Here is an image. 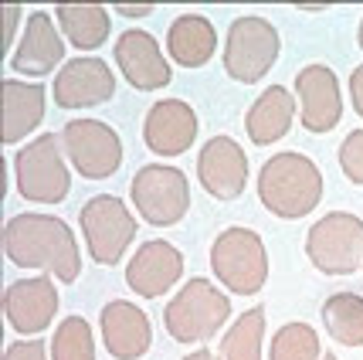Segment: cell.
I'll list each match as a JSON object with an SVG mask.
<instances>
[{
    "label": "cell",
    "mask_w": 363,
    "mask_h": 360,
    "mask_svg": "<svg viewBox=\"0 0 363 360\" xmlns=\"http://www.w3.org/2000/svg\"><path fill=\"white\" fill-rule=\"evenodd\" d=\"M4 251L17 268L55 272L58 282H75L82 272V251L75 231L55 214L24 211L14 214L4 228Z\"/></svg>",
    "instance_id": "1"
},
{
    "label": "cell",
    "mask_w": 363,
    "mask_h": 360,
    "mask_svg": "<svg viewBox=\"0 0 363 360\" xmlns=\"http://www.w3.org/2000/svg\"><path fill=\"white\" fill-rule=\"evenodd\" d=\"M255 187H258V201L269 214L282 221H296L319 207L326 180H323V170L316 167L313 157L296 153V150H282L262 163Z\"/></svg>",
    "instance_id": "2"
},
{
    "label": "cell",
    "mask_w": 363,
    "mask_h": 360,
    "mask_svg": "<svg viewBox=\"0 0 363 360\" xmlns=\"http://www.w3.org/2000/svg\"><path fill=\"white\" fill-rule=\"evenodd\" d=\"M228 320H231V299L207 279L184 282L180 293L163 310V327L170 333V340L184 347L214 340Z\"/></svg>",
    "instance_id": "3"
},
{
    "label": "cell",
    "mask_w": 363,
    "mask_h": 360,
    "mask_svg": "<svg viewBox=\"0 0 363 360\" xmlns=\"http://www.w3.org/2000/svg\"><path fill=\"white\" fill-rule=\"evenodd\" d=\"M211 268L228 293L235 296H255L265 289L272 272L269 249L258 231L252 228H224L211 245Z\"/></svg>",
    "instance_id": "4"
},
{
    "label": "cell",
    "mask_w": 363,
    "mask_h": 360,
    "mask_svg": "<svg viewBox=\"0 0 363 360\" xmlns=\"http://www.w3.org/2000/svg\"><path fill=\"white\" fill-rule=\"evenodd\" d=\"M282 51V38L275 31L269 17L262 14H245L235 17L231 28L224 34V51L221 65L228 79L241 82V85H255L272 72V65L279 62Z\"/></svg>",
    "instance_id": "5"
},
{
    "label": "cell",
    "mask_w": 363,
    "mask_h": 360,
    "mask_svg": "<svg viewBox=\"0 0 363 360\" xmlns=\"http://www.w3.org/2000/svg\"><path fill=\"white\" fill-rule=\"evenodd\" d=\"M14 184L24 201L62 204L72 190V173H68L62 136L41 133L38 140L21 146L14 153Z\"/></svg>",
    "instance_id": "6"
},
{
    "label": "cell",
    "mask_w": 363,
    "mask_h": 360,
    "mask_svg": "<svg viewBox=\"0 0 363 360\" xmlns=\"http://www.w3.org/2000/svg\"><path fill=\"white\" fill-rule=\"evenodd\" d=\"M79 224H82V238H85V249L92 255L95 266H119L123 255L129 251V245L136 241V218L129 211L126 201H119L116 194H95L82 204L79 211Z\"/></svg>",
    "instance_id": "7"
},
{
    "label": "cell",
    "mask_w": 363,
    "mask_h": 360,
    "mask_svg": "<svg viewBox=\"0 0 363 360\" xmlns=\"http://www.w3.org/2000/svg\"><path fill=\"white\" fill-rule=\"evenodd\" d=\"M129 197L136 214L153 228H174L190 211V180L180 167L146 163L129 180Z\"/></svg>",
    "instance_id": "8"
},
{
    "label": "cell",
    "mask_w": 363,
    "mask_h": 360,
    "mask_svg": "<svg viewBox=\"0 0 363 360\" xmlns=\"http://www.w3.org/2000/svg\"><path fill=\"white\" fill-rule=\"evenodd\" d=\"M306 255L323 276H353L363 266V221L330 211L306 231Z\"/></svg>",
    "instance_id": "9"
},
{
    "label": "cell",
    "mask_w": 363,
    "mask_h": 360,
    "mask_svg": "<svg viewBox=\"0 0 363 360\" xmlns=\"http://www.w3.org/2000/svg\"><path fill=\"white\" fill-rule=\"evenodd\" d=\"M65 157L85 180H106L123 163V140L102 119H68L62 129Z\"/></svg>",
    "instance_id": "10"
},
{
    "label": "cell",
    "mask_w": 363,
    "mask_h": 360,
    "mask_svg": "<svg viewBox=\"0 0 363 360\" xmlns=\"http://www.w3.org/2000/svg\"><path fill=\"white\" fill-rule=\"evenodd\" d=\"M248 153L235 136H211L197 153V180L214 201H238L248 187Z\"/></svg>",
    "instance_id": "11"
},
{
    "label": "cell",
    "mask_w": 363,
    "mask_h": 360,
    "mask_svg": "<svg viewBox=\"0 0 363 360\" xmlns=\"http://www.w3.org/2000/svg\"><path fill=\"white\" fill-rule=\"evenodd\" d=\"M112 58L136 92H160L174 82V68L167 65L163 48L150 31H140V28L123 31L112 45Z\"/></svg>",
    "instance_id": "12"
},
{
    "label": "cell",
    "mask_w": 363,
    "mask_h": 360,
    "mask_svg": "<svg viewBox=\"0 0 363 360\" xmlns=\"http://www.w3.org/2000/svg\"><path fill=\"white\" fill-rule=\"evenodd\" d=\"M296 92H299V123L309 133H330L343 116V92L340 79L330 65L313 62L296 72Z\"/></svg>",
    "instance_id": "13"
},
{
    "label": "cell",
    "mask_w": 363,
    "mask_h": 360,
    "mask_svg": "<svg viewBox=\"0 0 363 360\" xmlns=\"http://www.w3.org/2000/svg\"><path fill=\"white\" fill-rule=\"evenodd\" d=\"M51 95L58 109H92L102 102H112L116 72L102 58H72L58 68Z\"/></svg>",
    "instance_id": "14"
},
{
    "label": "cell",
    "mask_w": 363,
    "mask_h": 360,
    "mask_svg": "<svg viewBox=\"0 0 363 360\" xmlns=\"http://www.w3.org/2000/svg\"><path fill=\"white\" fill-rule=\"evenodd\" d=\"M58 285L51 276H34V279L11 282L4 289V316L14 333L21 337H38L55 323L58 313Z\"/></svg>",
    "instance_id": "15"
},
{
    "label": "cell",
    "mask_w": 363,
    "mask_h": 360,
    "mask_svg": "<svg viewBox=\"0 0 363 360\" xmlns=\"http://www.w3.org/2000/svg\"><path fill=\"white\" fill-rule=\"evenodd\" d=\"M201 119L184 99H160L146 109L143 119V143L157 157H180L197 140Z\"/></svg>",
    "instance_id": "16"
},
{
    "label": "cell",
    "mask_w": 363,
    "mask_h": 360,
    "mask_svg": "<svg viewBox=\"0 0 363 360\" xmlns=\"http://www.w3.org/2000/svg\"><path fill=\"white\" fill-rule=\"evenodd\" d=\"M184 279V255L163 238L143 241L126 262V285L140 299H160Z\"/></svg>",
    "instance_id": "17"
},
{
    "label": "cell",
    "mask_w": 363,
    "mask_h": 360,
    "mask_svg": "<svg viewBox=\"0 0 363 360\" xmlns=\"http://www.w3.org/2000/svg\"><path fill=\"white\" fill-rule=\"evenodd\" d=\"M99 333H102V347L116 360H140L150 350V344H153L150 316L143 313L136 302H129V299H109L102 306Z\"/></svg>",
    "instance_id": "18"
},
{
    "label": "cell",
    "mask_w": 363,
    "mask_h": 360,
    "mask_svg": "<svg viewBox=\"0 0 363 360\" xmlns=\"http://www.w3.org/2000/svg\"><path fill=\"white\" fill-rule=\"evenodd\" d=\"M65 58V34L62 28H55V17L48 11H34L28 14V24H24V34L17 48L11 51L7 65L14 68L17 75H51L55 65H62Z\"/></svg>",
    "instance_id": "19"
},
{
    "label": "cell",
    "mask_w": 363,
    "mask_h": 360,
    "mask_svg": "<svg viewBox=\"0 0 363 360\" xmlns=\"http://www.w3.org/2000/svg\"><path fill=\"white\" fill-rule=\"evenodd\" d=\"M0 92H4V146H14L45 123L48 89L38 82L4 79Z\"/></svg>",
    "instance_id": "20"
},
{
    "label": "cell",
    "mask_w": 363,
    "mask_h": 360,
    "mask_svg": "<svg viewBox=\"0 0 363 360\" xmlns=\"http://www.w3.org/2000/svg\"><path fill=\"white\" fill-rule=\"evenodd\" d=\"M292 123H296V92H289L285 85L265 89L245 112V133L255 146H272L285 140Z\"/></svg>",
    "instance_id": "21"
},
{
    "label": "cell",
    "mask_w": 363,
    "mask_h": 360,
    "mask_svg": "<svg viewBox=\"0 0 363 360\" xmlns=\"http://www.w3.org/2000/svg\"><path fill=\"white\" fill-rule=\"evenodd\" d=\"M218 51V28L204 14H180L167 28V55L180 68H204Z\"/></svg>",
    "instance_id": "22"
},
{
    "label": "cell",
    "mask_w": 363,
    "mask_h": 360,
    "mask_svg": "<svg viewBox=\"0 0 363 360\" xmlns=\"http://www.w3.org/2000/svg\"><path fill=\"white\" fill-rule=\"evenodd\" d=\"M55 21H58L62 34L79 51L102 48L112 34L109 7H102V4H58L55 7Z\"/></svg>",
    "instance_id": "23"
},
{
    "label": "cell",
    "mask_w": 363,
    "mask_h": 360,
    "mask_svg": "<svg viewBox=\"0 0 363 360\" xmlns=\"http://www.w3.org/2000/svg\"><path fill=\"white\" fill-rule=\"evenodd\" d=\"M323 327L336 344L343 347H363V296L360 293H333L323 302Z\"/></svg>",
    "instance_id": "24"
},
{
    "label": "cell",
    "mask_w": 363,
    "mask_h": 360,
    "mask_svg": "<svg viewBox=\"0 0 363 360\" xmlns=\"http://www.w3.org/2000/svg\"><path fill=\"white\" fill-rule=\"evenodd\" d=\"M265 306L245 310L238 316L231 329L221 337L218 357L221 360H262V347H265Z\"/></svg>",
    "instance_id": "25"
},
{
    "label": "cell",
    "mask_w": 363,
    "mask_h": 360,
    "mask_svg": "<svg viewBox=\"0 0 363 360\" xmlns=\"http://www.w3.org/2000/svg\"><path fill=\"white\" fill-rule=\"evenodd\" d=\"M269 360H323L319 333L309 323H285L272 333Z\"/></svg>",
    "instance_id": "26"
},
{
    "label": "cell",
    "mask_w": 363,
    "mask_h": 360,
    "mask_svg": "<svg viewBox=\"0 0 363 360\" xmlns=\"http://www.w3.org/2000/svg\"><path fill=\"white\" fill-rule=\"evenodd\" d=\"M51 360H95V333L85 316H65L51 337Z\"/></svg>",
    "instance_id": "27"
},
{
    "label": "cell",
    "mask_w": 363,
    "mask_h": 360,
    "mask_svg": "<svg viewBox=\"0 0 363 360\" xmlns=\"http://www.w3.org/2000/svg\"><path fill=\"white\" fill-rule=\"evenodd\" d=\"M340 170L347 173L350 184L363 187V129H353L340 143Z\"/></svg>",
    "instance_id": "28"
},
{
    "label": "cell",
    "mask_w": 363,
    "mask_h": 360,
    "mask_svg": "<svg viewBox=\"0 0 363 360\" xmlns=\"http://www.w3.org/2000/svg\"><path fill=\"white\" fill-rule=\"evenodd\" d=\"M4 360H51V344L45 340H14V344H7L4 350Z\"/></svg>",
    "instance_id": "29"
},
{
    "label": "cell",
    "mask_w": 363,
    "mask_h": 360,
    "mask_svg": "<svg viewBox=\"0 0 363 360\" xmlns=\"http://www.w3.org/2000/svg\"><path fill=\"white\" fill-rule=\"evenodd\" d=\"M350 99H353V109L363 119V65H357L350 72Z\"/></svg>",
    "instance_id": "30"
},
{
    "label": "cell",
    "mask_w": 363,
    "mask_h": 360,
    "mask_svg": "<svg viewBox=\"0 0 363 360\" xmlns=\"http://www.w3.org/2000/svg\"><path fill=\"white\" fill-rule=\"evenodd\" d=\"M4 17H7V38H4V41L11 45V41L17 38V21H21V7H17V4L4 7Z\"/></svg>",
    "instance_id": "31"
},
{
    "label": "cell",
    "mask_w": 363,
    "mask_h": 360,
    "mask_svg": "<svg viewBox=\"0 0 363 360\" xmlns=\"http://www.w3.org/2000/svg\"><path fill=\"white\" fill-rule=\"evenodd\" d=\"M112 11H119L123 17H150L157 7L153 4H140V7H129V4H119V7H112Z\"/></svg>",
    "instance_id": "32"
},
{
    "label": "cell",
    "mask_w": 363,
    "mask_h": 360,
    "mask_svg": "<svg viewBox=\"0 0 363 360\" xmlns=\"http://www.w3.org/2000/svg\"><path fill=\"white\" fill-rule=\"evenodd\" d=\"M180 360H221V357H214L207 347H201V350H194V354H187V357H180Z\"/></svg>",
    "instance_id": "33"
},
{
    "label": "cell",
    "mask_w": 363,
    "mask_h": 360,
    "mask_svg": "<svg viewBox=\"0 0 363 360\" xmlns=\"http://www.w3.org/2000/svg\"><path fill=\"white\" fill-rule=\"evenodd\" d=\"M357 45H360V51H363V17H360V28H357Z\"/></svg>",
    "instance_id": "34"
},
{
    "label": "cell",
    "mask_w": 363,
    "mask_h": 360,
    "mask_svg": "<svg viewBox=\"0 0 363 360\" xmlns=\"http://www.w3.org/2000/svg\"><path fill=\"white\" fill-rule=\"evenodd\" d=\"M323 360H340V357H336V354H326V357H323Z\"/></svg>",
    "instance_id": "35"
}]
</instances>
